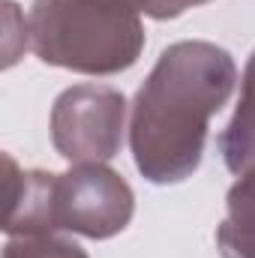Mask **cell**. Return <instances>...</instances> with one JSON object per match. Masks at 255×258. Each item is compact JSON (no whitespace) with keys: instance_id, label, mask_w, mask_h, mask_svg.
I'll list each match as a JSON object with an SVG mask.
<instances>
[{"instance_id":"obj_2","label":"cell","mask_w":255,"mask_h":258,"mask_svg":"<svg viewBox=\"0 0 255 258\" xmlns=\"http://www.w3.org/2000/svg\"><path fill=\"white\" fill-rule=\"evenodd\" d=\"M30 39L45 63L114 72L135 60L141 27L126 0H36Z\"/></svg>"},{"instance_id":"obj_7","label":"cell","mask_w":255,"mask_h":258,"mask_svg":"<svg viewBox=\"0 0 255 258\" xmlns=\"http://www.w3.org/2000/svg\"><path fill=\"white\" fill-rule=\"evenodd\" d=\"M6 258H84V252L60 240H21L6 249Z\"/></svg>"},{"instance_id":"obj_3","label":"cell","mask_w":255,"mask_h":258,"mask_svg":"<svg viewBox=\"0 0 255 258\" xmlns=\"http://www.w3.org/2000/svg\"><path fill=\"white\" fill-rule=\"evenodd\" d=\"M132 210L126 183L102 168H78L48 183V228H75L108 237L123 228Z\"/></svg>"},{"instance_id":"obj_1","label":"cell","mask_w":255,"mask_h":258,"mask_svg":"<svg viewBox=\"0 0 255 258\" xmlns=\"http://www.w3.org/2000/svg\"><path fill=\"white\" fill-rule=\"evenodd\" d=\"M234 63L222 48L180 42L168 48L138 90L132 150L138 168L156 180H183L201 159L207 117L231 93Z\"/></svg>"},{"instance_id":"obj_4","label":"cell","mask_w":255,"mask_h":258,"mask_svg":"<svg viewBox=\"0 0 255 258\" xmlns=\"http://www.w3.org/2000/svg\"><path fill=\"white\" fill-rule=\"evenodd\" d=\"M123 99L114 90L75 87L54 108V144L66 159H108L117 150Z\"/></svg>"},{"instance_id":"obj_6","label":"cell","mask_w":255,"mask_h":258,"mask_svg":"<svg viewBox=\"0 0 255 258\" xmlns=\"http://www.w3.org/2000/svg\"><path fill=\"white\" fill-rule=\"evenodd\" d=\"M222 150H225V162L231 171H246L249 165H255V57L246 69L243 102L228 132L222 135Z\"/></svg>"},{"instance_id":"obj_5","label":"cell","mask_w":255,"mask_h":258,"mask_svg":"<svg viewBox=\"0 0 255 258\" xmlns=\"http://www.w3.org/2000/svg\"><path fill=\"white\" fill-rule=\"evenodd\" d=\"M228 219L219 231L225 258H255V174H246L228 198Z\"/></svg>"}]
</instances>
